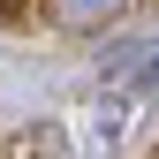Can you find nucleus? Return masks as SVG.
I'll return each instance as SVG.
<instances>
[{"label":"nucleus","mask_w":159,"mask_h":159,"mask_svg":"<svg viewBox=\"0 0 159 159\" xmlns=\"http://www.w3.org/2000/svg\"><path fill=\"white\" fill-rule=\"evenodd\" d=\"M0 8H8V0H0Z\"/></svg>","instance_id":"1"}]
</instances>
